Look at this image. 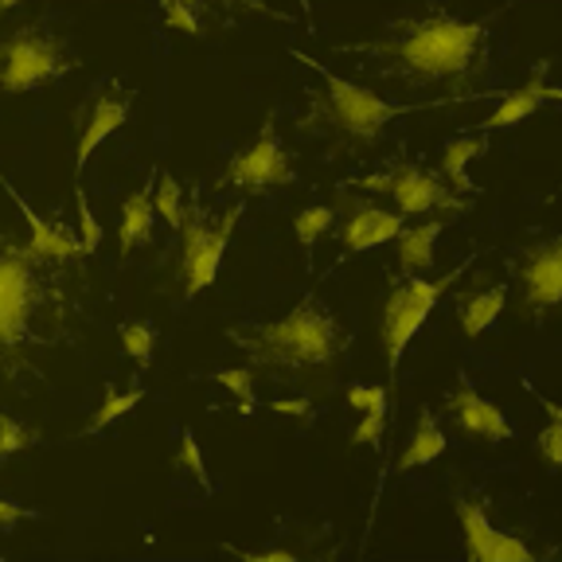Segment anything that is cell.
Instances as JSON below:
<instances>
[{
    "label": "cell",
    "instance_id": "6da1fadb",
    "mask_svg": "<svg viewBox=\"0 0 562 562\" xmlns=\"http://www.w3.org/2000/svg\"><path fill=\"white\" fill-rule=\"evenodd\" d=\"M79 270L47 258L32 238L0 231V391L44 375V356L75 340Z\"/></svg>",
    "mask_w": 562,
    "mask_h": 562
},
{
    "label": "cell",
    "instance_id": "7a4b0ae2",
    "mask_svg": "<svg viewBox=\"0 0 562 562\" xmlns=\"http://www.w3.org/2000/svg\"><path fill=\"white\" fill-rule=\"evenodd\" d=\"M484 27L488 20H457L449 12H426V16L403 20L395 35L360 44L356 52L391 59L395 75L411 82L465 79L481 59Z\"/></svg>",
    "mask_w": 562,
    "mask_h": 562
},
{
    "label": "cell",
    "instance_id": "3957f363",
    "mask_svg": "<svg viewBox=\"0 0 562 562\" xmlns=\"http://www.w3.org/2000/svg\"><path fill=\"white\" fill-rule=\"evenodd\" d=\"M231 340L258 368H325L340 356L344 328L316 293L301 297L281 321H262L250 328H231Z\"/></svg>",
    "mask_w": 562,
    "mask_h": 562
},
{
    "label": "cell",
    "instance_id": "277c9868",
    "mask_svg": "<svg viewBox=\"0 0 562 562\" xmlns=\"http://www.w3.org/2000/svg\"><path fill=\"white\" fill-rule=\"evenodd\" d=\"M79 70V52L70 47V35L52 27L47 20L20 24L0 35V94H27Z\"/></svg>",
    "mask_w": 562,
    "mask_h": 562
},
{
    "label": "cell",
    "instance_id": "5b68a950",
    "mask_svg": "<svg viewBox=\"0 0 562 562\" xmlns=\"http://www.w3.org/2000/svg\"><path fill=\"white\" fill-rule=\"evenodd\" d=\"M293 59L305 63L313 75H321L325 79V114L328 122L336 125V133L348 140H379L383 137V130L395 117H406L414 114V110H434V105H449V102H461V98H438V102H386V98H379L375 90L368 87H356V82L340 79V75H333V70L325 67V63H316L313 55L297 52L293 47Z\"/></svg>",
    "mask_w": 562,
    "mask_h": 562
},
{
    "label": "cell",
    "instance_id": "8992f818",
    "mask_svg": "<svg viewBox=\"0 0 562 562\" xmlns=\"http://www.w3.org/2000/svg\"><path fill=\"white\" fill-rule=\"evenodd\" d=\"M465 270H469V262H461L449 273H441L438 281H422V278H411V273H406V281H398L395 290H391V297H386V305H383V316H379V340H383L386 371L398 368L406 344L418 336V328L426 325V316H430V308L438 305V297Z\"/></svg>",
    "mask_w": 562,
    "mask_h": 562
},
{
    "label": "cell",
    "instance_id": "52a82bcc",
    "mask_svg": "<svg viewBox=\"0 0 562 562\" xmlns=\"http://www.w3.org/2000/svg\"><path fill=\"white\" fill-rule=\"evenodd\" d=\"M238 215H243V203L227 207L220 220L207 215L200 203H192V211L184 215L188 223L180 227L184 231V246H180V281H184V301L200 297L211 281H215V273H220V266H223V255H227V243H231V235H235Z\"/></svg>",
    "mask_w": 562,
    "mask_h": 562
},
{
    "label": "cell",
    "instance_id": "ba28073f",
    "mask_svg": "<svg viewBox=\"0 0 562 562\" xmlns=\"http://www.w3.org/2000/svg\"><path fill=\"white\" fill-rule=\"evenodd\" d=\"M356 188L391 195L403 215H426V211H465L469 207V203L453 192V184H446L441 176L426 172L422 165H395L379 176H363V180H356Z\"/></svg>",
    "mask_w": 562,
    "mask_h": 562
},
{
    "label": "cell",
    "instance_id": "9c48e42d",
    "mask_svg": "<svg viewBox=\"0 0 562 562\" xmlns=\"http://www.w3.org/2000/svg\"><path fill=\"white\" fill-rule=\"evenodd\" d=\"M130 105H133V94L130 87H122L117 79H102L94 82V90L87 94V102L79 105V153H75V180L82 176V168L90 165L94 149L102 145L105 137H114L125 122H130Z\"/></svg>",
    "mask_w": 562,
    "mask_h": 562
},
{
    "label": "cell",
    "instance_id": "30bf717a",
    "mask_svg": "<svg viewBox=\"0 0 562 562\" xmlns=\"http://www.w3.org/2000/svg\"><path fill=\"white\" fill-rule=\"evenodd\" d=\"M293 180V165L285 145L278 140V130L273 122H266L258 130V137L238 149L231 157L227 172H223V184L231 188H250V192H266V188H285Z\"/></svg>",
    "mask_w": 562,
    "mask_h": 562
},
{
    "label": "cell",
    "instance_id": "8fae6325",
    "mask_svg": "<svg viewBox=\"0 0 562 562\" xmlns=\"http://www.w3.org/2000/svg\"><path fill=\"white\" fill-rule=\"evenodd\" d=\"M519 285H524V308L543 316L547 308L562 305V235L531 246L519 266Z\"/></svg>",
    "mask_w": 562,
    "mask_h": 562
},
{
    "label": "cell",
    "instance_id": "7c38bea8",
    "mask_svg": "<svg viewBox=\"0 0 562 562\" xmlns=\"http://www.w3.org/2000/svg\"><path fill=\"white\" fill-rule=\"evenodd\" d=\"M457 524H461V539H465L469 559L476 562H531V547L519 543V539L504 536L488 524L481 504L457 501Z\"/></svg>",
    "mask_w": 562,
    "mask_h": 562
},
{
    "label": "cell",
    "instance_id": "4fadbf2b",
    "mask_svg": "<svg viewBox=\"0 0 562 562\" xmlns=\"http://www.w3.org/2000/svg\"><path fill=\"white\" fill-rule=\"evenodd\" d=\"M406 227L403 211H386L375 207V203H351L348 220L340 227V243L348 255H363V250H375V246L398 238V231Z\"/></svg>",
    "mask_w": 562,
    "mask_h": 562
},
{
    "label": "cell",
    "instance_id": "5bb4252c",
    "mask_svg": "<svg viewBox=\"0 0 562 562\" xmlns=\"http://www.w3.org/2000/svg\"><path fill=\"white\" fill-rule=\"evenodd\" d=\"M543 102H562V87H547V63H539V67L531 70V79H527L524 87L508 90V94L501 98V105H496V110H492L476 130L481 133L512 130L516 122H524V117L536 114Z\"/></svg>",
    "mask_w": 562,
    "mask_h": 562
},
{
    "label": "cell",
    "instance_id": "9a60e30c",
    "mask_svg": "<svg viewBox=\"0 0 562 562\" xmlns=\"http://www.w3.org/2000/svg\"><path fill=\"white\" fill-rule=\"evenodd\" d=\"M449 414L457 418V426L473 438H484V441H508L512 438V426L508 418L501 414V406H492L484 395H476L473 386H461L453 395L446 398Z\"/></svg>",
    "mask_w": 562,
    "mask_h": 562
},
{
    "label": "cell",
    "instance_id": "2e32d148",
    "mask_svg": "<svg viewBox=\"0 0 562 562\" xmlns=\"http://www.w3.org/2000/svg\"><path fill=\"white\" fill-rule=\"evenodd\" d=\"M0 188L9 192V200L16 203L20 215L27 220V227H32V243H35V250H40V255L63 258V262H75V258H82V243L75 235H70V231L63 227V223H47L44 215H35L32 203H27L24 195H20L16 188H12L9 180H4V176H0Z\"/></svg>",
    "mask_w": 562,
    "mask_h": 562
},
{
    "label": "cell",
    "instance_id": "e0dca14e",
    "mask_svg": "<svg viewBox=\"0 0 562 562\" xmlns=\"http://www.w3.org/2000/svg\"><path fill=\"white\" fill-rule=\"evenodd\" d=\"M446 231V220H430L422 223V227H403L398 231V266H403V273H411V278H418V273H426L434 266V246H438V235Z\"/></svg>",
    "mask_w": 562,
    "mask_h": 562
},
{
    "label": "cell",
    "instance_id": "ac0fdd59",
    "mask_svg": "<svg viewBox=\"0 0 562 562\" xmlns=\"http://www.w3.org/2000/svg\"><path fill=\"white\" fill-rule=\"evenodd\" d=\"M153 223H157V203H153V188H137L130 200L122 203V231H117V243H122V255L137 250L153 238Z\"/></svg>",
    "mask_w": 562,
    "mask_h": 562
},
{
    "label": "cell",
    "instance_id": "d6986e66",
    "mask_svg": "<svg viewBox=\"0 0 562 562\" xmlns=\"http://www.w3.org/2000/svg\"><path fill=\"white\" fill-rule=\"evenodd\" d=\"M446 453V434H441L438 418H434L430 406H422L418 422H414V434L406 441L403 457H398V469H418V465H430L438 457Z\"/></svg>",
    "mask_w": 562,
    "mask_h": 562
},
{
    "label": "cell",
    "instance_id": "ffe728a7",
    "mask_svg": "<svg viewBox=\"0 0 562 562\" xmlns=\"http://www.w3.org/2000/svg\"><path fill=\"white\" fill-rule=\"evenodd\" d=\"M484 153V137L481 133H465V137H453L441 149V172L449 176L453 192H473V180H469V165Z\"/></svg>",
    "mask_w": 562,
    "mask_h": 562
},
{
    "label": "cell",
    "instance_id": "44dd1931",
    "mask_svg": "<svg viewBox=\"0 0 562 562\" xmlns=\"http://www.w3.org/2000/svg\"><path fill=\"white\" fill-rule=\"evenodd\" d=\"M504 301H508V293L501 290H484V293H473V297H461V328H465V336H481L484 328L501 316Z\"/></svg>",
    "mask_w": 562,
    "mask_h": 562
},
{
    "label": "cell",
    "instance_id": "7402d4cb",
    "mask_svg": "<svg viewBox=\"0 0 562 562\" xmlns=\"http://www.w3.org/2000/svg\"><path fill=\"white\" fill-rule=\"evenodd\" d=\"M531 395H536L539 406L547 411V426L539 430V453H543V461L554 469V473H562V406L551 403V398H543L539 391H531Z\"/></svg>",
    "mask_w": 562,
    "mask_h": 562
},
{
    "label": "cell",
    "instance_id": "603a6c76",
    "mask_svg": "<svg viewBox=\"0 0 562 562\" xmlns=\"http://www.w3.org/2000/svg\"><path fill=\"white\" fill-rule=\"evenodd\" d=\"M117 336H122L125 356H130L140 371H149L153 348H157V333H153V325H145V321H130V325L117 328Z\"/></svg>",
    "mask_w": 562,
    "mask_h": 562
},
{
    "label": "cell",
    "instance_id": "cb8c5ba5",
    "mask_svg": "<svg viewBox=\"0 0 562 562\" xmlns=\"http://www.w3.org/2000/svg\"><path fill=\"white\" fill-rule=\"evenodd\" d=\"M140 398H145V391L140 386H133V391H125V395H117L114 386H105V403L94 411V418L87 422V430L82 434H98V430H105L114 418H122V414H130L133 406H140Z\"/></svg>",
    "mask_w": 562,
    "mask_h": 562
},
{
    "label": "cell",
    "instance_id": "d4e9b609",
    "mask_svg": "<svg viewBox=\"0 0 562 562\" xmlns=\"http://www.w3.org/2000/svg\"><path fill=\"white\" fill-rule=\"evenodd\" d=\"M157 215L168 227H184V188L176 184L172 172L157 176Z\"/></svg>",
    "mask_w": 562,
    "mask_h": 562
},
{
    "label": "cell",
    "instance_id": "484cf974",
    "mask_svg": "<svg viewBox=\"0 0 562 562\" xmlns=\"http://www.w3.org/2000/svg\"><path fill=\"white\" fill-rule=\"evenodd\" d=\"M336 223V211L325 207V203H316V207L297 211V220H293V231H297V243L301 246H313L316 238L325 235L328 227Z\"/></svg>",
    "mask_w": 562,
    "mask_h": 562
},
{
    "label": "cell",
    "instance_id": "4316f807",
    "mask_svg": "<svg viewBox=\"0 0 562 562\" xmlns=\"http://www.w3.org/2000/svg\"><path fill=\"white\" fill-rule=\"evenodd\" d=\"M215 383H223L227 391H235L238 398V411L243 414H255V375H250V368H220L215 371Z\"/></svg>",
    "mask_w": 562,
    "mask_h": 562
},
{
    "label": "cell",
    "instance_id": "83f0119b",
    "mask_svg": "<svg viewBox=\"0 0 562 562\" xmlns=\"http://www.w3.org/2000/svg\"><path fill=\"white\" fill-rule=\"evenodd\" d=\"M75 203H79V243H82V255H94L98 246H102V223L94 220V207H90L87 192L82 184L75 180Z\"/></svg>",
    "mask_w": 562,
    "mask_h": 562
},
{
    "label": "cell",
    "instance_id": "f1b7e54d",
    "mask_svg": "<svg viewBox=\"0 0 562 562\" xmlns=\"http://www.w3.org/2000/svg\"><path fill=\"white\" fill-rule=\"evenodd\" d=\"M35 446V434L27 430V426H20L12 414H0V461L12 453H20V449Z\"/></svg>",
    "mask_w": 562,
    "mask_h": 562
},
{
    "label": "cell",
    "instance_id": "f546056e",
    "mask_svg": "<svg viewBox=\"0 0 562 562\" xmlns=\"http://www.w3.org/2000/svg\"><path fill=\"white\" fill-rule=\"evenodd\" d=\"M180 465H184L188 473H192L195 481H200L203 492L215 488V484H211V476H207V465H203V453H200V446H195V434L192 430L180 434Z\"/></svg>",
    "mask_w": 562,
    "mask_h": 562
},
{
    "label": "cell",
    "instance_id": "4dcf8cb0",
    "mask_svg": "<svg viewBox=\"0 0 562 562\" xmlns=\"http://www.w3.org/2000/svg\"><path fill=\"white\" fill-rule=\"evenodd\" d=\"M160 9H165V24L168 27H176V32H188V35H203L200 32V20H195L192 9L176 4V0H160Z\"/></svg>",
    "mask_w": 562,
    "mask_h": 562
},
{
    "label": "cell",
    "instance_id": "1f68e13d",
    "mask_svg": "<svg viewBox=\"0 0 562 562\" xmlns=\"http://www.w3.org/2000/svg\"><path fill=\"white\" fill-rule=\"evenodd\" d=\"M348 406L360 414L375 411V406H386V386H363V383L348 386Z\"/></svg>",
    "mask_w": 562,
    "mask_h": 562
},
{
    "label": "cell",
    "instance_id": "d6a6232c",
    "mask_svg": "<svg viewBox=\"0 0 562 562\" xmlns=\"http://www.w3.org/2000/svg\"><path fill=\"white\" fill-rule=\"evenodd\" d=\"M383 422H386V406L368 411L360 426H356V434H351V441H356V446H375V441L383 438Z\"/></svg>",
    "mask_w": 562,
    "mask_h": 562
},
{
    "label": "cell",
    "instance_id": "836d02e7",
    "mask_svg": "<svg viewBox=\"0 0 562 562\" xmlns=\"http://www.w3.org/2000/svg\"><path fill=\"white\" fill-rule=\"evenodd\" d=\"M273 414H285V418H308L313 414V403L308 398H273V403H266Z\"/></svg>",
    "mask_w": 562,
    "mask_h": 562
},
{
    "label": "cell",
    "instance_id": "e575fe53",
    "mask_svg": "<svg viewBox=\"0 0 562 562\" xmlns=\"http://www.w3.org/2000/svg\"><path fill=\"white\" fill-rule=\"evenodd\" d=\"M24 516H27V512L20 508L16 501H9V496H0V531H9V527H16Z\"/></svg>",
    "mask_w": 562,
    "mask_h": 562
},
{
    "label": "cell",
    "instance_id": "d590c367",
    "mask_svg": "<svg viewBox=\"0 0 562 562\" xmlns=\"http://www.w3.org/2000/svg\"><path fill=\"white\" fill-rule=\"evenodd\" d=\"M231 554H238L246 562H293L290 551H231Z\"/></svg>",
    "mask_w": 562,
    "mask_h": 562
},
{
    "label": "cell",
    "instance_id": "8d00e7d4",
    "mask_svg": "<svg viewBox=\"0 0 562 562\" xmlns=\"http://www.w3.org/2000/svg\"><path fill=\"white\" fill-rule=\"evenodd\" d=\"M176 4H184V9H207V4H211V0H176Z\"/></svg>",
    "mask_w": 562,
    "mask_h": 562
},
{
    "label": "cell",
    "instance_id": "74e56055",
    "mask_svg": "<svg viewBox=\"0 0 562 562\" xmlns=\"http://www.w3.org/2000/svg\"><path fill=\"white\" fill-rule=\"evenodd\" d=\"M16 4H24V0H0V12H9V9H16Z\"/></svg>",
    "mask_w": 562,
    "mask_h": 562
},
{
    "label": "cell",
    "instance_id": "f35d334b",
    "mask_svg": "<svg viewBox=\"0 0 562 562\" xmlns=\"http://www.w3.org/2000/svg\"><path fill=\"white\" fill-rule=\"evenodd\" d=\"M297 4H301V12H305V16L313 12V0H297Z\"/></svg>",
    "mask_w": 562,
    "mask_h": 562
}]
</instances>
